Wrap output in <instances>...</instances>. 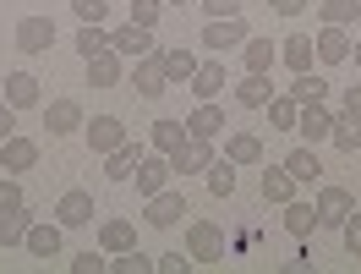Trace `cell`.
I'll return each mask as SVG.
<instances>
[{
	"mask_svg": "<svg viewBox=\"0 0 361 274\" xmlns=\"http://www.w3.org/2000/svg\"><path fill=\"white\" fill-rule=\"evenodd\" d=\"M6 208H23V186L17 181H0V214H6Z\"/></svg>",
	"mask_w": 361,
	"mask_h": 274,
	"instance_id": "cell-45",
	"label": "cell"
},
{
	"mask_svg": "<svg viewBox=\"0 0 361 274\" xmlns=\"http://www.w3.org/2000/svg\"><path fill=\"white\" fill-rule=\"evenodd\" d=\"M186 88L197 93V99H219V93H225V66H219V61H197V71H192Z\"/></svg>",
	"mask_w": 361,
	"mask_h": 274,
	"instance_id": "cell-20",
	"label": "cell"
},
{
	"mask_svg": "<svg viewBox=\"0 0 361 274\" xmlns=\"http://www.w3.org/2000/svg\"><path fill=\"white\" fill-rule=\"evenodd\" d=\"M137 160H142V143H132V137H126L121 148H110V154H104V176H110V181H132Z\"/></svg>",
	"mask_w": 361,
	"mask_h": 274,
	"instance_id": "cell-16",
	"label": "cell"
},
{
	"mask_svg": "<svg viewBox=\"0 0 361 274\" xmlns=\"http://www.w3.org/2000/svg\"><path fill=\"white\" fill-rule=\"evenodd\" d=\"M110 49L121 55V61H142V55H154V28H142V23H126V28H115L110 33Z\"/></svg>",
	"mask_w": 361,
	"mask_h": 274,
	"instance_id": "cell-4",
	"label": "cell"
},
{
	"mask_svg": "<svg viewBox=\"0 0 361 274\" xmlns=\"http://www.w3.org/2000/svg\"><path fill=\"white\" fill-rule=\"evenodd\" d=\"M159 55H164V77H170V83H192V71H197V55H192V49H159Z\"/></svg>",
	"mask_w": 361,
	"mask_h": 274,
	"instance_id": "cell-26",
	"label": "cell"
},
{
	"mask_svg": "<svg viewBox=\"0 0 361 274\" xmlns=\"http://www.w3.org/2000/svg\"><path fill=\"white\" fill-rule=\"evenodd\" d=\"M126 6H132V23H142V28H154L159 11H164V0H126Z\"/></svg>",
	"mask_w": 361,
	"mask_h": 274,
	"instance_id": "cell-40",
	"label": "cell"
},
{
	"mask_svg": "<svg viewBox=\"0 0 361 274\" xmlns=\"http://www.w3.org/2000/svg\"><path fill=\"white\" fill-rule=\"evenodd\" d=\"M208 192H214V198H230V192H235V160L208 165Z\"/></svg>",
	"mask_w": 361,
	"mask_h": 274,
	"instance_id": "cell-33",
	"label": "cell"
},
{
	"mask_svg": "<svg viewBox=\"0 0 361 274\" xmlns=\"http://www.w3.org/2000/svg\"><path fill=\"white\" fill-rule=\"evenodd\" d=\"M247 71H269L274 61H279V49H274V39H247Z\"/></svg>",
	"mask_w": 361,
	"mask_h": 274,
	"instance_id": "cell-35",
	"label": "cell"
},
{
	"mask_svg": "<svg viewBox=\"0 0 361 274\" xmlns=\"http://www.w3.org/2000/svg\"><path fill=\"white\" fill-rule=\"evenodd\" d=\"M285 230H290V236H312L317 230V203H285Z\"/></svg>",
	"mask_w": 361,
	"mask_h": 274,
	"instance_id": "cell-28",
	"label": "cell"
},
{
	"mask_svg": "<svg viewBox=\"0 0 361 274\" xmlns=\"http://www.w3.org/2000/svg\"><path fill=\"white\" fill-rule=\"evenodd\" d=\"M285 170H290L295 181H317V176H323V165H317L312 148H290V154H285Z\"/></svg>",
	"mask_w": 361,
	"mask_h": 274,
	"instance_id": "cell-31",
	"label": "cell"
},
{
	"mask_svg": "<svg viewBox=\"0 0 361 274\" xmlns=\"http://www.w3.org/2000/svg\"><path fill=\"white\" fill-rule=\"evenodd\" d=\"M263 110H269V121H274V132H295V110H301V105H295V99H269V105H263Z\"/></svg>",
	"mask_w": 361,
	"mask_h": 274,
	"instance_id": "cell-36",
	"label": "cell"
},
{
	"mask_svg": "<svg viewBox=\"0 0 361 274\" xmlns=\"http://www.w3.org/2000/svg\"><path fill=\"white\" fill-rule=\"evenodd\" d=\"M164 6H192V0H164Z\"/></svg>",
	"mask_w": 361,
	"mask_h": 274,
	"instance_id": "cell-50",
	"label": "cell"
},
{
	"mask_svg": "<svg viewBox=\"0 0 361 274\" xmlns=\"http://www.w3.org/2000/svg\"><path fill=\"white\" fill-rule=\"evenodd\" d=\"M295 132L307 137V148L329 143V132H334V115L323 110V99H312V105H301V110H295Z\"/></svg>",
	"mask_w": 361,
	"mask_h": 274,
	"instance_id": "cell-6",
	"label": "cell"
},
{
	"mask_svg": "<svg viewBox=\"0 0 361 274\" xmlns=\"http://www.w3.org/2000/svg\"><path fill=\"white\" fill-rule=\"evenodd\" d=\"M186 132H192V137H219V132H225V110H219L214 99H203V105L192 110V121H186Z\"/></svg>",
	"mask_w": 361,
	"mask_h": 274,
	"instance_id": "cell-21",
	"label": "cell"
},
{
	"mask_svg": "<svg viewBox=\"0 0 361 274\" xmlns=\"http://www.w3.org/2000/svg\"><path fill=\"white\" fill-rule=\"evenodd\" d=\"M110 269H115V274H148V269H154V258H142L137 247H126V252H115Z\"/></svg>",
	"mask_w": 361,
	"mask_h": 274,
	"instance_id": "cell-39",
	"label": "cell"
},
{
	"mask_svg": "<svg viewBox=\"0 0 361 274\" xmlns=\"http://www.w3.org/2000/svg\"><path fill=\"white\" fill-rule=\"evenodd\" d=\"M356 66H361V44H356Z\"/></svg>",
	"mask_w": 361,
	"mask_h": 274,
	"instance_id": "cell-52",
	"label": "cell"
},
{
	"mask_svg": "<svg viewBox=\"0 0 361 274\" xmlns=\"http://www.w3.org/2000/svg\"><path fill=\"white\" fill-rule=\"evenodd\" d=\"M312 44H317V61H329V66L350 61V33H345V28H329V23H323V33H317Z\"/></svg>",
	"mask_w": 361,
	"mask_h": 274,
	"instance_id": "cell-18",
	"label": "cell"
},
{
	"mask_svg": "<svg viewBox=\"0 0 361 274\" xmlns=\"http://www.w3.org/2000/svg\"><path fill=\"white\" fill-rule=\"evenodd\" d=\"M274 11H279V17H301V11H307V0H269Z\"/></svg>",
	"mask_w": 361,
	"mask_h": 274,
	"instance_id": "cell-47",
	"label": "cell"
},
{
	"mask_svg": "<svg viewBox=\"0 0 361 274\" xmlns=\"http://www.w3.org/2000/svg\"><path fill=\"white\" fill-rule=\"evenodd\" d=\"M180 214H186V198L164 186V192H154V198H148V214H142V220H148L154 230H170V225H180Z\"/></svg>",
	"mask_w": 361,
	"mask_h": 274,
	"instance_id": "cell-10",
	"label": "cell"
},
{
	"mask_svg": "<svg viewBox=\"0 0 361 274\" xmlns=\"http://www.w3.org/2000/svg\"><path fill=\"white\" fill-rule=\"evenodd\" d=\"M180 137H186V126H180V121H154V132H148V143H154L159 154H170V148H176Z\"/></svg>",
	"mask_w": 361,
	"mask_h": 274,
	"instance_id": "cell-37",
	"label": "cell"
},
{
	"mask_svg": "<svg viewBox=\"0 0 361 274\" xmlns=\"http://www.w3.org/2000/svg\"><path fill=\"white\" fill-rule=\"evenodd\" d=\"M154 269H164V274H186V269H192V252H186V258H180V252H164Z\"/></svg>",
	"mask_w": 361,
	"mask_h": 274,
	"instance_id": "cell-43",
	"label": "cell"
},
{
	"mask_svg": "<svg viewBox=\"0 0 361 274\" xmlns=\"http://www.w3.org/2000/svg\"><path fill=\"white\" fill-rule=\"evenodd\" d=\"M329 93V83L317 77V71H295V83H290V99L295 105H312V99H323Z\"/></svg>",
	"mask_w": 361,
	"mask_h": 274,
	"instance_id": "cell-32",
	"label": "cell"
},
{
	"mask_svg": "<svg viewBox=\"0 0 361 274\" xmlns=\"http://www.w3.org/2000/svg\"><path fill=\"white\" fill-rule=\"evenodd\" d=\"M356 154H361V148H356Z\"/></svg>",
	"mask_w": 361,
	"mask_h": 274,
	"instance_id": "cell-53",
	"label": "cell"
},
{
	"mask_svg": "<svg viewBox=\"0 0 361 274\" xmlns=\"http://www.w3.org/2000/svg\"><path fill=\"white\" fill-rule=\"evenodd\" d=\"M6 105H11V110H33V105H39V77H33V71H11V77H6Z\"/></svg>",
	"mask_w": 361,
	"mask_h": 274,
	"instance_id": "cell-17",
	"label": "cell"
},
{
	"mask_svg": "<svg viewBox=\"0 0 361 274\" xmlns=\"http://www.w3.org/2000/svg\"><path fill=\"white\" fill-rule=\"evenodd\" d=\"M93 214V192H82V186H71V192H61V203H55V220H61V230H77V225H88Z\"/></svg>",
	"mask_w": 361,
	"mask_h": 274,
	"instance_id": "cell-7",
	"label": "cell"
},
{
	"mask_svg": "<svg viewBox=\"0 0 361 274\" xmlns=\"http://www.w3.org/2000/svg\"><path fill=\"white\" fill-rule=\"evenodd\" d=\"M225 160H235V165H257V160H263V143H257L252 132H235V137L225 143Z\"/></svg>",
	"mask_w": 361,
	"mask_h": 274,
	"instance_id": "cell-30",
	"label": "cell"
},
{
	"mask_svg": "<svg viewBox=\"0 0 361 274\" xmlns=\"http://www.w3.org/2000/svg\"><path fill=\"white\" fill-rule=\"evenodd\" d=\"M350 214H356V198H350L345 186H323V192H317V225L339 230Z\"/></svg>",
	"mask_w": 361,
	"mask_h": 274,
	"instance_id": "cell-5",
	"label": "cell"
},
{
	"mask_svg": "<svg viewBox=\"0 0 361 274\" xmlns=\"http://www.w3.org/2000/svg\"><path fill=\"white\" fill-rule=\"evenodd\" d=\"M290 192H295V176L279 165V170H263V198L269 203H290Z\"/></svg>",
	"mask_w": 361,
	"mask_h": 274,
	"instance_id": "cell-29",
	"label": "cell"
},
{
	"mask_svg": "<svg viewBox=\"0 0 361 274\" xmlns=\"http://www.w3.org/2000/svg\"><path fill=\"white\" fill-rule=\"evenodd\" d=\"M104 6H110V0H71L77 23H104Z\"/></svg>",
	"mask_w": 361,
	"mask_h": 274,
	"instance_id": "cell-41",
	"label": "cell"
},
{
	"mask_svg": "<svg viewBox=\"0 0 361 274\" xmlns=\"http://www.w3.org/2000/svg\"><path fill=\"white\" fill-rule=\"evenodd\" d=\"M208 17H241V0H203Z\"/></svg>",
	"mask_w": 361,
	"mask_h": 274,
	"instance_id": "cell-44",
	"label": "cell"
},
{
	"mask_svg": "<svg viewBox=\"0 0 361 274\" xmlns=\"http://www.w3.org/2000/svg\"><path fill=\"white\" fill-rule=\"evenodd\" d=\"M361 17V0H323V23L329 28H350Z\"/></svg>",
	"mask_w": 361,
	"mask_h": 274,
	"instance_id": "cell-34",
	"label": "cell"
},
{
	"mask_svg": "<svg viewBox=\"0 0 361 274\" xmlns=\"http://www.w3.org/2000/svg\"><path fill=\"white\" fill-rule=\"evenodd\" d=\"M208 165H214V137H180L176 148H170V170H176V176H197V170H203L208 176Z\"/></svg>",
	"mask_w": 361,
	"mask_h": 274,
	"instance_id": "cell-1",
	"label": "cell"
},
{
	"mask_svg": "<svg viewBox=\"0 0 361 274\" xmlns=\"http://www.w3.org/2000/svg\"><path fill=\"white\" fill-rule=\"evenodd\" d=\"M44 126L55 137H66V132H77V126H88V121H82V105H77V99H49L44 105Z\"/></svg>",
	"mask_w": 361,
	"mask_h": 274,
	"instance_id": "cell-12",
	"label": "cell"
},
{
	"mask_svg": "<svg viewBox=\"0 0 361 274\" xmlns=\"http://www.w3.org/2000/svg\"><path fill=\"white\" fill-rule=\"evenodd\" d=\"M33 165H39V143H33V137H6V143H0V170H33Z\"/></svg>",
	"mask_w": 361,
	"mask_h": 274,
	"instance_id": "cell-13",
	"label": "cell"
},
{
	"mask_svg": "<svg viewBox=\"0 0 361 274\" xmlns=\"http://www.w3.org/2000/svg\"><path fill=\"white\" fill-rule=\"evenodd\" d=\"M99 247H104V252L137 247V225H132V220H104V225H99Z\"/></svg>",
	"mask_w": 361,
	"mask_h": 274,
	"instance_id": "cell-22",
	"label": "cell"
},
{
	"mask_svg": "<svg viewBox=\"0 0 361 274\" xmlns=\"http://www.w3.org/2000/svg\"><path fill=\"white\" fill-rule=\"evenodd\" d=\"M126 143V126L115 121V115H93L88 121V148L93 154H110V148H121Z\"/></svg>",
	"mask_w": 361,
	"mask_h": 274,
	"instance_id": "cell-14",
	"label": "cell"
},
{
	"mask_svg": "<svg viewBox=\"0 0 361 274\" xmlns=\"http://www.w3.org/2000/svg\"><path fill=\"white\" fill-rule=\"evenodd\" d=\"M186 252H192V263H225V230L214 220H197L186 230Z\"/></svg>",
	"mask_w": 361,
	"mask_h": 274,
	"instance_id": "cell-3",
	"label": "cell"
},
{
	"mask_svg": "<svg viewBox=\"0 0 361 274\" xmlns=\"http://www.w3.org/2000/svg\"><path fill=\"white\" fill-rule=\"evenodd\" d=\"M104 269V258H93V252H82V258H71V274H99Z\"/></svg>",
	"mask_w": 361,
	"mask_h": 274,
	"instance_id": "cell-46",
	"label": "cell"
},
{
	"mask_svg": "<svg viewBox=\"0 0 361 274\" xmlns=\"http://www.w3.org/2000/svg\"><path fill=\"white\" fill-rule=\"evenodd\" d=\"M11 126H17V110H11V105H6V99H0V143H6V137H11Z\"/></svg>",
	"mask_w": 361,
	"mask_h": 274,
	"instance_id": "cell-48",
	"label": "cell"
},
{
	"mask_svg": "<svg viewBox=\"0 0 361 274\" xmlns=\"http://www.w3.org/2000/svg\"><path fill=\"white\" fill-rule=\"evenodd\" d=\"M329 143H334L339 154H356V148H361V115H350V110L334 115V132H329Z\"/></svg>",
	"mask_w": 361,
	"mask_h": 274,
	"instance_id": "cell-24",
	"label": "cell"
},
{
	"mask_svg": "<svg viewBox=\"0 0 361 274\" xmlns=\"http://www.w3.org/2000/svg\"><path fill=\"white\" fill-rule=\"evenodd\" d=\"M27 252L33 258H61V220L55 225H27Z\"/></svg>",
	"mask_w": 361,
	"mask_h": 274,
	"instance_id": "cell-23",
	"label": "cell"
},
{
	"mask_svg": "<svg viewBox=\"0 0 361 274\" xmlns=\"http://www.w3.org/2000/svg\"><path fill=\"white\" fill-rule=\"evenodd\" d=\"M345 110H350V115H361V83H356L350 93H345Z\"/></svg>",
	"mask_w": 361,
	"mask_h": 274,
	"instance_id": "cell-49",
	"label": "cell"
},
{
	"mask_svg": "<svg viewBox=\"0 0 361 274\" xmlns=\"http://www.w3.org/2000/svg\"><path fill=\"white\" fill-rule=\"evenodd\" d=\"M77 49H82V61H88V55H99V49H110V33H104L99 23H82V33H77Z\"/></svg>",
	"mask_w": 361,
	"mask_h": 274,
	"instance_id": "cell-38",
	"label": "cell"
},
{
	"mask_svg": "<svg viewBox=\"0 0 361 274\" xmlns=\"http://www.w3.org/2000/svg\"><path fill=\"white\" fill-rule=\"evenodd\" d=\"M132 176H137V192H142V198H154V192H164V181H170L176 170H170V154H154V160L142 154Z\"/></svg>",
	"mask_w": 361,
	"mask_h": 274,
	"instance_id": "cell-11",
	"label": "cell"
},
{
	"mask_svg": "<svg viewBox=\"0 0 361 274\" xmlns=\"http://www.w3.org/2000/svg\"><path fill=\"white\" fill-rule=\"evenodd\" d=\"M132 88H137V99H159V93L170 88V77H164V55H142L137 61V71H132Z\"/></svg>",
	"mask_w": 361,
	"mask_h": 274,
	"instance_id": "cell-8",
	"label": "cell"
},
{
	"mask_svg": "<svg viewBox=\"0 0 361 274\" xmlns=\"http://www.w3.org/2000/svg\"><path fill=\"white\" fill-rule=\"evenodd\" d=\"M88 83L93 88H121V55H115V49L88 55Z\"/></svg>",
	"mask_w": 361,
	"mask_h": 274,
	"instance_id": "cell-19",
	"label": "cell"
},
{
	"mask_svg": "<svg viewBox=\"0 0 361 274\" xmlns=\"http://www.w3.org/2000/svg\"><path fill=\"white\" fill-rule=\"evenodd\" d=\"M27 225H33V220H27V203H23V208H6V214H0V247L27 242Z\"/></svg>",
	"mask_w": 361,
	"mask_h": 274,
	"instance_id": "cell-25",
	"label": "cell"
},
{
	"mask_svg": "<svg viewBox=\"0 0 361 274\" xmlns=\"http://www.w3.org/2000/svg\"><path fill=\"white\" fill-rule=\"evenodd\" d=\"M197 39H203L208 55H230L235 44H247V23H241V17H208Z\"/></svg>",
	"mask_w": 361,
	"mask_h": 274,
	"instance_id": "cell-2",
	"label": "cell"
},
{
	"mask_svg": "<svg viewBox=\"0 0 361 274\" xmlns=\"http://www.w3.org/2000/svg\"><path fill=\"white\" fill-rule=\"evenodd\" d=\"M0 99H6V77H0Z\"/></svg>",
	"mask_w": 361,
	"mask_h": 274,
	"instance_id": "cell-51",
	"label": "cell"
},
{
	"mask_svg": "<svg viewBox=\"0 0 361 274\" xmlns=\"http://www.w3.org/2000/svg\"><path fill=\"white\" fill-rule=\"evenodd\" d=\"M279 55H285V66H290V71H312V55H317V44H312V39H301V33H290Z\"/></svg>",
	"mask_w": 361,
	"mask_h": 274,
	"instance_id": "cell-27",
	"label": "cell"
},
{
	"mask_svg": "<svg viewBox=\"0 0 361 274\" xmlns=\"http://www.w3.org/2000/svg\"><path fill=\"white\" fill-rule=\"evenodd\" d=\"M274 99V83H269V71H247L241 83H235V105H247V110H263Z\"/></svg>",
	"mask_w": 361,
	"mask_h": 274,
	"instance_id": "cell-15",
	"label": "cell"
},
{
	"mask_svg": "<svg viewBox=\"0 0 361 274\" xmlns=\"http://www.w3.org/2000/svg\"><path fill=\"white\" fill-rule=\"evenodd\" d=\"M55 44V17H23L17 23V49L23 55H44Z\"/></svg>",
	"mask_w": 361,
	"mask_h": 274,
	"instance_id": "cell-9",
	"label": "cell"
},
{
	"mask_svg": "<svg viewBox=\"0 0 361 274\" xmlns=\"http://www.w3.org/2000/svg\"><path fill=\"white\" fill-rule=\"evenodd\" d=\"M339 236H345V252H350V258H361V214H350V220L339 225Z\"/></svg>",
	"mask_w": 361,
	"mask_h": 274,
	"instance_id": "cell-42",
	"label": "cell"
}]
</instances>
